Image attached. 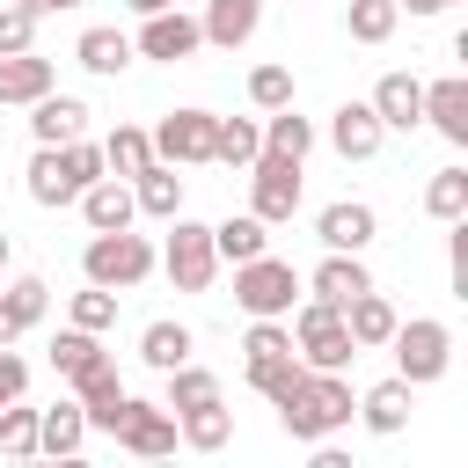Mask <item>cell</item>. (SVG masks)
<instances>
[{
  "label": "cell",
  "instance_id": "1",
  "mask_svg": "<svg viewBox=\"0 0 468 468\" xmlns=\"http://www.w3.org/2000/svg\"><path fill=\"white\" fill-rule=\"evenodd\" d=\"M271 410H278V431H285L292 446H322V439H336V431L351 424L358 402H351V380H344V373H314V366H307Z\"/></svg>",
  "mask_w": 468,
  "mask_h": 468
},
{
  "label": "cell",
  "instance_id": "2",
  "mask_svg": "<svg viewBox=\"0 0 468 468\" xmlns=\"http://www.w3.org/2000/svg\"><path fill=\"white\" fill-rule=\"evenodd\" d=\"M285 329H292L300 366H314V373H344V366L358 358V344H351V329H344V307H329V300H292Z\"/></svg>",
  "mask_w": 468,
  "mask_h": 468
},
{
  "label": "cell",
  "instance_id": "3",
  "mask_svg": "<svg viewBox=\"0 0 468 468\" xmlns=\"http://www.w3.org/2000/svg\"><path fill=\"white\" fill-rule=\"evenodd\" d=\"M154 241L146 234H132V227H110V234H88V249H80V271H88V285H110V292H132V285H146L154 278Z\"/></svg>",
  "mask_w": 468,
  "mask_h": 468
},
{
  "label": "cell",
  "instance_id": "4",
  "mask_svg": "<svg viewBox=\"0 0 468 468\" xmlns=\"http://www.w3.org/2000/svg\"><path fill=\"white\" fill-rule=\"evenodd\" d=\"M388 351H395V373H402L410 388H431V380H446V366H453V329H446L439 314H410V322H395Z\"/></svg>",
  "mask_w": 468,
  "mask_h": 468
},
{
  "label": "cell",
  "instance_id": "5",
  "mask_svg": "<svg viewBox=\"0 0 468 468\" xmlns=\"http://www.w3.org/2000/svg\"><path fill=\"white\" fill-rule=\"evenodd\" d=\"M161 227H168V241H161V256H154V263L168 271V285H176V292H205V285L219 278L212 227H197V219H183V212H176V219H161Z\"/></svg>",
  "mask_w": 468,
  "mask_h": 468
},
{
  "label": "cell",
  "instance_id": "6",
  "mask_svg": "<svg viewBox=\"0 0 468 468\" xmlns=\"http://www.w3.org/2000/svg\"><path fill=\"white\" fill-rule=\"evenodd\" d=\"M292 300H300V271H292L285 256L263 249V256L234 263V307H241V314H271V322H285Z\"/></svg>",
  "mask_w": 468,
  "mask_h": 468
},
{
  "label": "cell",
  "instance_id": "7",
  "mask_svg": "<svg viewBox=\"0 0 468 468\" xmlns=\"http://www.w3.org/2000/svg\"><path fill=\"white\" fill-rule=\"evenodd\" d=\"M249 212H256L263 227H285V219L300 212V161L256 154V161H249Z\"/></svg>",
  "mask_w": 468,
  "mask_h": 468
},
{
  "label": "cell",
  "instance_id": "8",
  "mask_svg": "<svg viewBox=\"0 0 468 468\" xmlns=\"http://www.w3.org/2000/svg\"><path fill=\"white\" fill-rule=\"evenodd\" d=\"M212 124H219V117L197 110V102H190V110H168V117L146 132V139H154V161H168V168H197V161H212Z\"/></svg>",
  "mask_w": 468,
  "mask_h": 468
},
{
  "label": "cell",
  "instance_id": "9",
  "mask_svg": "<svg viewBox=\"0 0 468 468\" xmlns=\"http://www.w3.org/2000/svg\"><path fill=\"white\" fill-rule=\"evenodd\" d=\"M110 439H117L124 453H139V461H161V453H176V410H168V402L124 395V417H117Z\"/></svg>",
  "mask_w": 468,
  "mask_h": 468
},
{
  "label": "cell",
  "instance_id": "10",
  "mask_svg": "<svg viewBox=\"0 0 468 468\" xmlns=\"http://www.w3.org/2000/svg\"><path fill=\"white\" fill-rule=\"evenodd\" d=\"M205 44V29H197V15H183V7H161V15H139V37H132V51L139 58H161V66H176V58H190Z\"/></svg>",
  "mask_w": 468,
  "mask_h": 468
},
{
  "label": "cell",
  "instance_id": "11",
  "mask_svg": "<svg viewBox=\"0 0 468 468\" xmlns=\"http://www.w3.org/2000/svg\"><path fill=\"white\" fill-rule=\"evenodd\" d=\"M124 395H132V388L117 380V358H95V366H80V373H73V402H80L88 431H117Z\"/></svg>",
  "mask_w": 468,
  "mask_h": 468
},
{
  "label": "cell",
  "instance_id": "12",
  "mask_svg": "<svg viewBox=\"0 0 468 468\" xmlns=\"http://www.w3.org/2000/svg\"><path fill=\"white\" fill-rule=\"evenodd\" d=\"M373 234H380V212H373L366 197H336V205L314 212V241H322V249H351V256H366Z\"/></svg>",
  "mask_w": 468,
  "mask_h": 468
},
{
  "label": "cell",
  "instance_id": "13",
  "mask_svg": "<svg viewBox=\"0 0 468 468\" xmlns=\"http://www.w3.org/2000/svg\"><path fill=\"white\" fill-rule=\"evenodd\" d=\"M373 285V271H366V256H351V249H322V263H314V278L300 285L307 300H329V307H344V300H358Z\"/></svg>",
  "mask_w": 468,
  "mask_h": 468
},
{
  "label": "cell",
  "instance_id": "14",
  "mask_svg": "<svg viewBox=\"0 0 468 468\" xmlns=\"http://www.w3.org/2000/svg\"><path fill=\"white\" fill-rule=\"evenodd\" d=\"M366 102H373V117H380L388 132H417V124H424V80H417V73H380Z\"/></svg>",
  "mask_w": 468,
  "mask_h": 468
},
{
  "label": "cell",
  "instance_id": "15",
  "mask_svg": "<svg viewBox=\"0 0 468 468\" xmlns=\"http://www.w3.org/2000/svg\"><path fill=\"white\" fill-rule=\"evenodd\" d=\"M424 124H431L446 146H468V73L424 80Z\"/></svg>",
  "mask_w": 468,
  "mask_h": 468
},
{
  "label": "cell",
  "instance_id": "16",
  "mask_svg": "<svg viewBox=\"0 0 468 468\" xmlns=\"http://www.w3.org/2000/svg\"><path fill=\"white\" fill-rule=\"evenodd\" d=\"M380 139H388V124L373 117V102H336V110H329V146H336L344 161H373Z\"/></svg>",
  "mask_w": 468,
  "mask_h": 468
},
{
  "label": "cell",
  "instance_id": "17",
  "mask_svg": "<svg viewBox=\"0 0 468 468\" xmlns=\"http://www.w3.org/2000/svg\"><path fill=\"white\" fill-rule=\"evenodd\" d=\"M410 395H417V388H410L402 373H388V380H373V388L358 395V410H351V417H358L373 439H395V431L410 424Z\"/></svg>",
  "mask_w": 468,
  "mask_h": 468
},
{
  "label": "cell",
  "instance_id": "18",
  "mask_svg": "<svg viewBox=\"0 0 468 468\" xmlns=\"http://www.w3.org/2000/svg\"><path fill=\"white\" fill-rule=\"evenodd\" d=\"M80 124H88V102H80V95L44 88V95L29 102V139H37V146H66V139H80Z\"/></svg>",
  "mask_w": 468,
  "mask_h": 468
},
{
  "label": "cell",
  "instance_id": "19",
  "mask_svg": "<svg viewBox=\"0 0 468 468\" xmlns=\"http://www.w3.org/2000/svg\"><path fill=\"white\" fill-rule=\"evenodd\" d=\"M80 197V176H73V161H66V146H37L29 154V205H73Z\"/></svg>",
  "mask_w": 468,
  "mask_h": 468
},
{
  "label": "cell",
  "instance_id": "20",
  "mask_svg": "<svg viewBox=\"0 0 468 468\" xmlns=\"http://www.w3.org/2000/svg\"><path fill=\"white\" fill-rule=\"evenodd\" d=\"M73 205H80V219H88L95 234H110V227H132V219H139V205H132V183H124V176H95Z\"/></svg>",
  "mask_w": 468,
  "mask_h": 468
},
{
  "label": "cell",
  "instance_id": "21",
  "mask_svg": "<svg viewBox=\"0 0 468 468\" xmlns=\"http://www.w3.org/2000/svg\"><path fill=\"white\" fill-rule=\"evenodd\" d=\"M256 22H263V0H205V15H197L205 44H219V51H241L256 37Z\"/></svg>",
  "mask_w": 468,
  "mask_h": 468
},
{
  "label": "cell",
  "instance_id": "22",
  "mask_svg": "<svg viewBox=\"0 0 468 468\" xmlns=\"http://www.w3.org/2000/svg\"><path fill=\"white\" fill-rule=\"evenodd\" d=\"M395 322H402V314H395V300H388V292H373V285H366L358 300H344V329H351V344H358V351H380V344L395 336Z\"/></svg>",
  "mask_w": 468,
  "mask_h": 468
},
{
  "label": "cell",
  "instance_id": "23",
  "mask_svg": "<svg viewBox=\"0 0 468 468\" xmlns=\"http://www.w3.org/2000/svg\"><path fill=\"white\" fill-rule=\"evenodd\" d=\"M80 446H88V417H80V402H51V410H37V453L73 461Z\"/></svg>",
  "mask_w": 468,
  "mask_h": 468
},
{
  "label": "cell",
  "instance_id": "24",
  "mask_svg": "<svg viewBox=\"0 0 468 468\" xmlns=\"http://www.w3.org/2000/svg\"><path fill=\"white\" fill-rule=\"evenodd\" d=\"M44 88H58V73H51V58H37V44L0 58V102H22V110H29Z\"/></svg>",
  "mask_w": 468,
  "mask_h": 468
},
{
  "label": "cell",
  "instance_id": "25",
  "mask_svg": "<svg viewBox=\"0 0 468 468\" xmlns=\"http://www.w3.org/2000/svg\"><path fill=\"white\" fill-rule=\"evenodd\" d=\"M73 58L88 66V73H102V80H117L139 51H132V37L124 29H110V22H95V29H80V44H73Z\"/></svg>",
  "mask_w": 468,
  "mask_h": 468
},
{
  "label": "cell",
  "instance_id": "26",
  "mask_svg": "<svg viewBox=\"0 0 468 468\" xmlns=\"http://www.w3.org/2000/svg\"><path fill=\"white\" fill-rule=\"evenodd\" d=\"M132 205H139L146 219H176V212H183V176H176L168 161H146V168L132 176Z\"/></svg>",
  "mask_w": 468,
  "mask_h": 468
},
{
  "label": "cell",
  "instance_id": "27",
  "mask_svg": "<svg viewBox=\"0 0 468 468\" xmlns=\"http://www.w3.org/2000/svg\"><path fill=\"white\" fill-rule=\"evenodd\" d=\"M176 439L183 446H197V453H219L227 439H234V410L212 395V402H197V410H176Z\"/></svg>",
  "mask_w": 468,
  "mask_h": 468
},
{
  "label": "cell",
  "instance_id": "28",
  "mask_svg": "<svg viewBox=\"0 0 468 468\" xmlns=\"http://www.w3.org/2000/svg\"><path fill=\"white\" fill-rule=\"evenodd\" d=\"M212 249H219V263H249V256L271 249V227H263L256 212H227V219L212 227Z\"/></svg>",
  "mask_w": 468,
  "mask_h": 468
},
{
  "label": "cell",
  "instance_id": "29",
  "mask_svg": "<svg viewBox=\"0 0 468 468\" xmlns=\"http://www.w3.org/2000/svg\"><path fill=\"white\" fill-rule=\"evenodd\" d=\"M190 351H197V336H190V322H168V314H161V322H146V329H139V358H146L154 373H168V366H183Z\"/></svg>",
  "mask_w": 468,
  "mask_h": 468
},
{
  "label": "cell",
  "instance_id": "30",
  "mask_svg": "<svg viewBox=\"0 0 468 468\" xmlns=\"http://www.w3.org/2000/svg\"><path fill=\"white\" fill-rule=\"evenodd\" d=\"M263 154H285V161H307L314 154V124L285 102V110H263Z\"/></svg>",
  "mask_w": 468,
  "mask_h": 468
},
{
  "label": "cell",
  "instance_id": "31",
  "mask_svg": "<svg viewBox=\"0 0 468 468\" xmlns=\"http://www.w3.org/2000/svg\"><path fill=\"white\" fill-rule=\"evenodd\" d=\"M256 154H263V124L256 117H219L212 124V161L219 168H249Z\"/></svg>",
  "mask_w": 468,
  "mask_h": 468
},
{
  "label": "cell",
  "instance_id": "32",
  "mask_svg": "<svg viewBox=\"0 0 468 468\" xmlns=\"http://www.w3.org/2000/svg\"><path fill=\"white\" fill-rule=\"evenodd\" d=\"M146 161H154V139H146V124H117V132L102 139V168H110V176H124V183H132Z\"/></svg>",
  "mask_w": 468,
  "mask_h": 468
},
{
  "label": "cell",
  "instance_id": "33",
  "mask_svg": "<svg viewBox=\"0 0 468 468\" xmlns=\"http://www.w3.org/2000/svg\"><path fill=\"white\" fill-rule=\"evenodd\" d=\"M395 22H402V7H395V0H351V7H344L351 44H388V37H395Z\"/></svg>",
  "mask_w": 468,
  "mask_h": 468
},
{
  "label": "cell",
  "instance_id": "34",
  "mask_svg": "<svg viewBox=\"0 0 468 468\" xmlns=\"http://www.w3.org/2000/svg\"><path fill=\"white\" fill-rule=\"evenodd\" d=\"M95 358H110L95 329H73V322H66V329L51 336V373H66V380H73V373H80V366H95Z\"/></svg>",
  "mask_w": 468,
  "mask_h": 468
},
{
  "label": "cell",
  "instance_id": "35",
  "mask_svg": "<svg viewBox=\"0 0 468 468\" xmlns=\"http://www.w3.org/2000/svg\"><path fill=\"white\" fill-rule=\"evenodd\" d=\"M424 212L446 227V219H461L468 212V168H439L431 183H424Z\"/></svg>",
  "mask_w": 468,
  "mask_h": 468
},
{
  "label": "cell",
  "instance_id": "36",
  "mask_svg": "<svg viewBox=\"0 0 468 468\" xmlns=\"http://www.w3.org/2000/svg\"><path fill=\"white\" fill-rule=\"evenodd\" d=\"M212 395H219V380H212L197 358L168 366V410H197V402H212Z\"/></svg>",
  "mask_w": 468,
  "mask_h": 468
},
{
  "label": "cell",
  "instance_id": "37",
  "mask_svg": "<svg viewBox=\"0 0 468 468\" xmlns=\"http://www.w3.org/2000/svg\"><path fill=\"white\" fill-rule=\"evenodd\" d=\"M66 314H73V329H95L102 336V329H117V292L110 285H88V292H73Z\"/></svg>",
  "mask_w": 468,
  "mask_h": 468
},
{
  "label": "cell",
  "instance_id": "38",
  "mask_svg": "<svg viewBox=\"0 0 468 468\" xmlns=\"http://www.w3.org/2000/svg\"><path fill=\"white\" fill-rule=\"evenodd\" d=\"M300 373H307V366H300V351H285V358H256V366H249V388H256L263 402H278Z\"/></svg>",
  "mask_w": 468,
  "mask_h": 468
},
{
  "label": "cell",
  "instance_id": "39",
  "mask_svg": "<svg viewBox=\"0 0 468 468\" xmlns=\"http://www.w3.org/2000/svg\"><path fill=\"white\" fill-rule=\"evenodd\" d=\"M0 300H7V314H15L22 329H37V322H44V307H51V285H44V278H15Z\"/></svg>",
  "mask_w": 468,
  "mask_h": 468
},
{
  "label": "cell",
  "instance_id": "40",
  "mask_svg": "<svg viewBox=\"0 0 468 468\" xmlns=\"http://www.w3.org/2000/svg\"><path fill=\"white\" fill-rule=\"evenodd\" d=\"M0 453H15V461L37 453V410H22V402L0 410Z\"/></svg>",
  "mask_w": 468,
  "mask_h": 468
},
{
  "label": "cell",
  "instance_id": "41",
  "mask_svg": "<svg viewBox=\"0 0 468 468\" xmlns=\"http://www.w3.org/2000/svg\"><path fill=\"white\" fill-rule=\"evenodd\" d=\"M249 102L256 110H285L292 102V66H256L249 73Z\"/></svg>",
  "mask_w": 468,
  "mask_h": 468
},
{
  "label": "cell",
  "instance_id": "42",
  "mask_svg": "<svg viewBox=\"0 0 468 468\" xmlns=\"http://www.w3.org/2000/svg\"><path fill=\"white\" fill-rule=\"evenodd\" d=\"M29 44H37V15H29L22 0H7V7H0V58H7V51H29Z\"/></svg>",
  "mask_w": 468,
  "mask_h": 468
},
{
  "label": "cell",
  "instance_id": "43",
  "mask_svg": "<svg viewBox=\"0 0 468 468\" xmlns=\"http://www.w3.org/2000/svg\"><path fill=\"white\" fill-rule=\"evenodd\" d=\"M22 395H29V358H22L15 344H0V410L22 402Z\"/></svg>",
  "mask_w": 468,
  "mask_h": 468
},
{
  "label": "cell",
  "instance_id": "44",
  "mask_svg": "<svg viewBox=\"0 0 468 468\" xmlns=\"http://www.w3.org/2000/svg\"><path fill=\"white\" fill-rule=\"evenodd\" d=\"M22 7H29V15H37V22H44V15H73V7H80V0H22Z\"/></svg>",
  "mask_w": 468,
  "mask_h": 468
},
{
  "label": "cell",
  "instance_id": "45",
  "mask_svg": "<svg viewBox=\"0 0 468 468\" xmlns=\"http://www.w3.org/2000/svg\"><path fill=\"white\" fill-rule=\"evenodd\" d=\"M395 7H402V15H446L453 0H395Z\"/></svg>",
  "mask_w": 468,
  "mask_h": 468
},
{
  "label": "cell",
  "instance_id": "46",
  "mask_svg": "<svg viewBox=\"0 0 468 468\" xmlns=\"http://www.w3.org/2000/svg\"><path fill=\"white\" fill-rule=\"evenodd\" d=\"M0 344H22V322L7 314V300H0Z\"/></svg>",
  "mask_w": 468,
  "mask_h": 468
},
{
  "label": "cell",
  "instance_id": "47",
  "mask_svg": "<svg viewBox=\"0 0 468 468\" xmlns=\"http://www.w3.org/2000/svg\"><path fill=\"white\" fill-rule=\"evenodd\" d=\"M132 15H161V7H183V0H124Z\"/></svg>",
  "mask_w": 468,
  "mask_h": 468
},
{
  "label": "cell",
  "instance_id": "48",
  "mask_svg": "<svg viewBox=\"0 0 468 468\" xmlns=\"http://www.w3.org/2000/svg\"><path fill=\"white\" fill-rule=\"evenodd\" d=\"M7 256H15V249H7V234H0V271H7Z\"/></svg>",
  "mask_w": 468,
  "mask_h": 468
}]
</instances>
